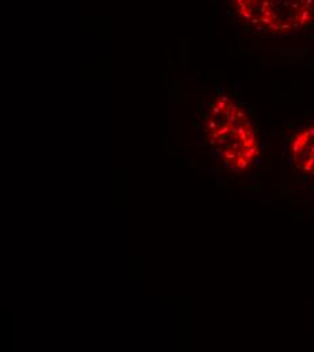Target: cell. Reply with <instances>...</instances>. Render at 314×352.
I'll list each match as a JSON object with an SVG mask.
<instances>
[{"mask_svg":"<svg viewBox=\"0 0 314 352\" xmlns=\"http://www.w3.org/2000/svg\"><path fill=\"white\" fill-rule=\"evenodd\" d=\"M199 113L196 130L214 159L229 171H248L260 156V138L247 106L220 90L200 104Z\"/></svg>","mask_w":314,"mask_h":352,"instance_id":"1","label":"cell"},{"mask_svg":"<svg viewBox=\"0 0 314 352\" xmlns=\"http://www.w3.org/2000/svg\"><path fill=\"white\" fill-rule=\"evenodd\" d=\"M221 12L248 38L314 46V0H218Z\"/></svg>","mask_w":314,"mask_h":352,"instance_id":"2","label":"cell"},{"mask_svg":"<svg viewBox=\"0 0 314 352\" xmlns=\"http://www.w3.org/2000/svg\"><path fill=\"white\" fill-rule=\"evenodd\" d=\"M287 152L299 171L314 176V122L292 130L287 138Z\"/></svg>","mask_w":314,"mask_h":352,"instance_id":"3","label":"cell"}]
</instances>
